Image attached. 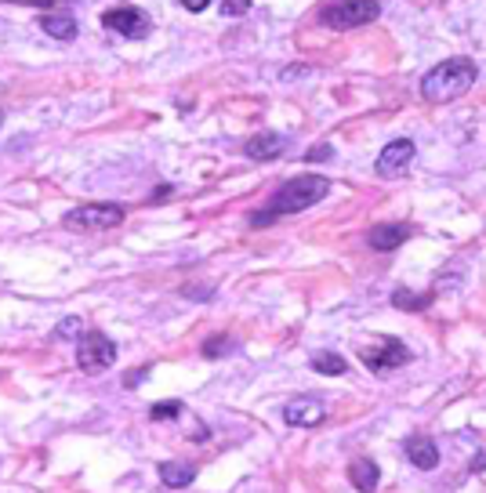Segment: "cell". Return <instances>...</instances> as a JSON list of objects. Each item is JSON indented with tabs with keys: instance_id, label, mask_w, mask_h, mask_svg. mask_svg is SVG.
Here are the masks:
<instances>
[{
	"instance_id": "1",
	"label": "cell",
	"mask_w": 486,
	"mask_h": 493,
	"mask_svg": "<svg viewBox=\"0 0 486 493\" xmlns=\"http://www.w3.org/2000/svg\"><path fill=\"white\" fill-rule=\"evenodd\" d=\"M475 77H479V70H475L472 59H446V62H439L435 70L425 73L421 98H428V102H453V98H461L475 84Z\"/></svg>"
},
{
	"instance_id": "2",
	"label": "cell",
	"mask_w": 486,
	"mask_h": 493,
	"mask_svg": "<svg viewBox=\"0 0 486 493\" xmlns=\"http://www.w3.org/2000/svg\"><path fill=\"white\" fill-rule=\"evenodd\" d=\"M327 192H331V178H323V174H298V178H291L287 185H280V192L273 196L269 210H273L276 218H280V214H298V210L320 203Z\"/></svg>"
},
{
	"instance_id": "3",
	"label": "cell",
	"mask_w": 486,
	"mask_h": 493,
	"mask_svg": "<svg viewBox=\"0 0 486 493\" xmlns=\"http://www.w3.org/2000/svg\"><path fill=\"white\" fill-rule=\"evenodd\" d=\"M381 15L378 0H334L331 8L320 12V23L327 30H360Z\"/></svg>"
},
{
	"instance_id": "4",
	"label": "cell",
	"mask_w": 486,
	"mask_h": 493,
	"mask_svg": "<svg viewBox=\"0 0 486 493\" xmlns=\"http://www.w3.org/2000/svg\"><path fill=\"white\" fill-rule=\"evenodd\" d=\"M120 221H124L120 203H84L66 214V228L73 232H102V228H117Z\"/></svg>"
},
{
	"instance_id": "5",
	"label": "cell",
	"mask_w": 486,
	"mask_h": 493,
	"mask_svg": "<svg viewBox=\"0 0 486 493\" xmlns=\"http://www.w3.org/2000/svg\"><path fill=\"white\" fill-rule=\"evenodd\" d=\"M77 363H80L84 374H102V370H109L117 363V345L102 330H88V334H80Z\"/></svg>"
},
{
	"instance_id": "6",
	"label": "cell",
	"mask_w": 486,
	"mask_h": 493,
	"mask_svg": "<svg viewBox=\"0 0 486 493\" xmlns=\"http://www.w3.org/2000/svg\"><path fill=\"white\" fill-rule=\"evenodd\" d=\"M102 26L106 30H113L117 37H127V41H142V37H149V30H153V19L142 12V8H109L106 15H102Z\"/></svg>"
},
{
	"instance_id": "7",
	"label": "cell",
	"mask_w": 486,
	"mask_h": 493,
	"mask_svg": "<svg viewBox=\"0 0 486 493\" xmlns=\"http://www.w3.org/2000/svg\"><path fill=\"white\" fill-rule=\"evenodd\" d=\"M360 356H363V363H367L370 374H388V370L410 363V349L403 341H396V338H381L378 345H367Z\"/></svg>"
},
{
	"instance_id": "8",
	"label": "cell",
	"mask_w": 486,
	"mask_h": 493,
	"mask_svg": "<svg viewBox=\"0 0 486 493\" xmlns=\"http://www.w3.org/2000/svg\"><path fill=\"white\" fill-rule=\"evenodd\" d=\"M323 417H327V406L320 399H313V395L291 399L284 406V421L294 424V428H316V424H323Z\"/></svg>"
},
{
	"instance_id": "9",
	"label": "cell",
	"mask_w": 486,
	"mask_h": 493,
	"mask_svg": "<svg viewBox=\"0 0 486 493\" xmlns=\"http://www.w3.org/2000/svg\"><path fill=\"white\" fill-rule=\"evenodd\" d=\"M410 160H414V142H410V138H396L392 145L381 149V156H378L374 167H378L381 178H396Z\"/></svg>"
},
{
	"instance_id": "10",
	"label": "cell",
	"mask_w": 486,
	"mask_h": 493,
	"mask_svg": "<svg viewBox=\"0 0 486 493\" xmlns=\"http://www.w3.org/2000/svg\"><path fill=\"white\" fill-rule=\"evenodd\" d=\"M407 460L414 468H421V471H432L439 464V446L432 439H425V435H410L407 439Z\"/></svg>"
},
{
	"instance_id": "11",
	"label": "cell",
	"mask_w": 486,
	"mask_h": 493,
	"mask_svg": "<svg viewBox=\"0 0 486 493\" xmlns=\"http://www.w3.org/2000/svg\"><path fill=\"white\" fill-rule=\"evenodd\" d=\"M407 236H410V225H374L367 232V243L374 246V251H396Z\"/></svg>"
},
{
	"instance_id": "12",
	"label": "cell",
	"mask_w": 486,
	"mask_h": 493,
	"mask_svg": "<svg viewBox=\"0 0 486 493\" xmlns=\"http://www.w3.org/2000/svg\"><path fill=\"white\" fill-rule=\"evenodd\" d=\"M243 153H248L251 160H276L284 153V138L276 131H262V135H255L248 145H243Z\"/></svg>"
},
{
	"instance_id": "13",
	"label": "cell",
	"mask_w": 486,
	"mask_h": 493,
	"mask_svg": "<svg viewBox=\"0 0 486 493\" xmlns=\"http://www.w3.org/2000/svg\"><path fill=\"white\" fill-rule=\"evenodd\" d=\"M41 30L51 37V41H73L77 37V19L66 15V12H51L41 19Z\"/></svg>"
},
{
	"instance_id": "14",
	"label": "cell",
	"mask_w": 486,
	"mask_h": 493,
	"mask_svg": "<svg viewBox=\"0 0 486 493\" xmlns=\"http://www.w3.org/2000/svg\"><path fill=\"white\" fill-rule=\"evenodd\" d=\"M196 479V464H182V460H167L160 464V482L171 486V489H182Z\"/></svg>"
},
{
	"instance_id": "15",
	"label": "cell",
	"mask_w": 486,
	"mask_h": 493,
	"mask_svg": "<svg viewBox=\"0 0 486 493\" xmlns=\"http://www.w3.org/2000/svg\"><path fill=\"white\" fill-rule=\"evenodd\" d=\"M349 479H352V486L356 489H374L378 482H381V471H378V464L374 460H367V457H360V460H352L349 464Z\"/></svg>"
},
{
	"instance_id": "16",
	"label": "cell",
	"mask_w": 486,
	"mask_h": 493,
	"mask_svg": "<svg viewBox=\"0 0 486 493\" xmlns=\"http://www.w3.org/2000/svg\"><path fill=\"white\" fill-rule=\"evenodd\" d=\"M345 359L338 356V352H316L313 356V370H320V374H345Z\"/></svg>"
},
{
	"instance_id": "17",
	"label": "cell",
	"mask_w": 486,
	"mask_h": 493,
	"mask_svg": "<svg viewBox=\"0 0 486 493\" xmlns=\"http://www.w3.org/2000/svg\"><path fill=\"white\" fill-rule=\"evenodd\" d=\"M182 414H185V403H178V399H164V403H156V406L149 410L153 421H178Z\"/></svg>"
},
{
	"instance_id": "18",
	"label": "cell",
	"mask_w": 486,
	"mask_h": 493,
	"mask_svg": "<svg viewBox=\"0 0 486 493\" xmlns=\"http://www.w3.org/2000/svg\"><path fill=\"white\" fill-rule=\"evenodd\" d=\"M432 302V294H410V291H396L392 294V305L396 309H425Z\"/></svg>"
},
{
	"instance_id": "19",
	"label": "cell",
	"mask_w": 486,
	"mask_h": 493,
	"mask_svg": "<svg viewBox=\"0 0 486 493\" xmlns=\"http://www.w3.org/2000/svg\"><path fill=\"white\" fill-rule=\"evenodd\" d=\"M232 349H236L232 338H207V341H203V356H207V359H221V356H229Z\"/></svg>"
},
{
	"instance_id": "20",
	"label": "cell",
	"mask_w": 486,
	"mask_h": 493,
	"mask_svg": "<svg viewBox=\"0 0 486 493\" xmlns=\"http://www.w3.org/2000/svg\"><path fill=\"white\" fill-rule=\"evenodd\" d=\"M80 327H84V323H80L77 316H70V320H62V323L55 327V338H77V334H80Z\"/></svg>"
},
{
	"instance_id": "21",
	"label": "cell",
	"mask_w": 486,
	"mask_h": 493,
	"mask_svg": "<svg viewBox=\"0 0 486 493\" xmlns=\"http://www.w3.org/2000/svg\"><path fill=\"white\" fill-rule=\"evenodd\" d=\"M221 12L225 15H248L251 12V0H221Z\"/></svg>"
},
{
	"instance_id": "22",
	"label": "cell",
	"mask_w": 486,
	"mask_h": 493,
	"mask_svg": "<svg viewBox=\"0 0 486 493\" xmlns=\"http://www.w3.org/2000/svg\"><path fill=\"white\" fill-rule=\"evenodd\" d=\"M331 156H334V149H331V145H320V149H309V153H305V160H309V163H316V160H331Z\"/></svg>"
},
{
	"instance_id": "23",
	"label": "cell",
	"mask_w": 486,
	"mask_h": 493,
	"mask_svg": "<svg viewBox=\"0 0 486 493\" xmlns=\"http://www.w3.org/2000/svg\"><path fill=\"white\" fill-rule=\"evenodd\" d=\"M145 374H149V367H142V370H135V374H127V377H124V388H138V385L145 381Z\"/></svg>"
},
{
	"instance_id": "24",
	"label": "cell",
	"mask_w": 486,
	"mask_h": 493,
	"mask_svg": "<svg viewBox=\"0 0 486 493\" xmlns=\"http://www.w3.org/2000/svg\"><path fill=\"white\" fill-rule=\"evenodd\" d=\"M207 5H210V0H182V8H185V12H203Z\"/></svg>"
},
{
	"instance_id": "25",
	"label": "cell",
	"mask_w": 486,
	"mask_h": 493,
	"mask_svg": "<svg viewBox=\"0 0 486 493\" xmlns=\"http://www.w3.org/2000/svg\"><path fill=\"white\" fill-rule=\"evenodd\" d=\"M482 468H486V453H479V457L472 460V471H482Z\"/></svg>"
},
{
	"instance_id": "26",
	"label": "cell",
	"mask_w": 486,
	"mask_h": 493,
	"mask_svg": "<svg viewBox=\"0 0 486 493\" xmlns=\"http://www.w3.org/2000/svg\"><path fill=\"white\" fill-rule=\"evenodd\" d=\"M0 124H5V113H0Z\"/></svg>"
}]
</instances>
